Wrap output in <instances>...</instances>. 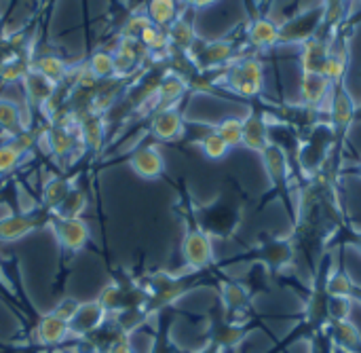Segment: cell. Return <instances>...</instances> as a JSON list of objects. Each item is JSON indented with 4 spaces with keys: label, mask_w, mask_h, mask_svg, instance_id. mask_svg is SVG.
<instances>
[{
    "label": "cell",
    "mask_w": 361,
    "mask_h": 353,
    "mask_svg": "<svg viewBox=\"0 0 361 353\" xmlns=\"http://www.w3.org/2000/svg\"><path fill=\"white\" fill-rule=\"evenodd\" d=\"M328 104H330L328 106V114H330L328 123H330V127L334 131V157L341 161L343 152H345V144H347L349 131H351V127L355 123L357 104H355L353 95L347 91L345 83L332 87Z\"/></svg>",
    "instance_id": "obj_1"
},
{
    "label": "cell",
    "mask_w": 361,
    "mask_h": 353,
    "mask_svg": "<svg viewBox=\"0 0 361 353\" xmlns=\"http://www.w3.org/2000/svg\"><path fill=\"white\" fill-rule=\"evenodd\" d=\"M220 83L241 97L256 100L264 89V64L254 57L237 59L231 66H224Z\"/></svg>",
    "instance_id": "obj_2"
},
{
    "label": "cell",
    "mask_w": 361,
    "mask_h": 353,
    "mask_svg": "<svg viewBox=\"0 0 361 353\" xmlns=\"http://www.w3.org/2000/svg\"><path fill=\"white\" fill-rule=\"evenodd\" d=\"M262 163H264V169L271 178V184H273V193L275 197H279V201L286 205V210L290 212L292 220L296 218V203L292 201V180H290V159L286 155V150L279 146V144H269L262 152Z\"/></svg>",
    "instance_id": "obj_3"
},
{
    "label": "cell",
    "mask_w": 361,
    "mask_h": 353,
    "mask_svg": "<svg viewBox=\"0 0 361 353\" xmlns=\"http://www.w3.org/2000/svg\"><path fill=\"white\" fill-rule=\"evenodd\" d=\"M324 17H326V6L324 0L315 6H307L294 15H290L283 23L279 25V44H302L309 38H313L322 25H324Z\"/></svg>",
    "instance_id": "obj_4"
},
{
    "label": "cell",
    "mask_w": 361,
    "mask_h": 353,
    "mask_svg": "<svg viewBox=\"0 0 361 353\" xmlns=\"http://www.w3.org/2000/svg\"><path fill=\"white\" fill-rule=\"evenodd\" d=\"M254 258L273 275L296 269V248L290 235L288 237H275V235L260 237L258 246L254 248Z\"/></svg>",
    "instance_id": "obj_5"
},
{
    "label": "cell",
    "mask_w": 361,
    "mask_h": 353,
    "mask_svg": "<svg viewBox=\"0 0 361 353\" xmlns=\"http://www.w3.org/2000/svg\"><path fill=\"white\" fill-rule=\"evenodd\" d=\"M182 256L192 271H203L214 263L212 237L203 229H190L182 241Z\"/></svg>",
    "instance_id": "obj_6"
},
{
    "label": "cell",
    "mask_w": 361,
    "mask_h": 353,
    "mask_svg": "<svg viewBox=\"0 0 361 353\" xmlns=\"http://www.w3.org/2000/svg\"><path fill=\"white\" fill-rule=\"evenodd\" d=\"M212 328H209V343L218 345L222 352L224 349H235L241 341H245V337L250 335V326L233 322L226 318L224 309L220 307V316L209 320Z\"/></svg>",
    "instance_id": "obj_7"
},
{
    "label": "cell",
    "mask_w": 361,
    "mask_h": 353,
    "mask_svg": "<svg viewBox=\"0 0 361 353\" xmlns=\"http://www.w3.org/2000/svg\"><path fill=\"white\" fill-rule=\"evenodd\" d=\"M53 231H55V237H57L59 246L63 250H68V252H78L89 241V227L80 218H61V216H55Z\"/></svg>",
    "instance_id": "obj_8"
},
{
    "label": "cell",
    "mask_w": 361,
    "mask_h": 353,
    "mask_svg": "<svg viewBox=\"0 0 361 353\" xmlns=\"http://www.w3.org/2000/svg\"><path fill=\"white\" fill-rule=\"evenodd\" d=\"M330 93H332V85L324 74H319V72H302L300 95H302L305 108L319 112L324 108V104L330 100Z\"/></svg>",
    "instance_id": "obj_9"
},
{
    "label": "cell",
    "mask_w": 361,
    "mask_h": 353,
    "mask_svg": "<svg viewBox=\"0 0 361 353\" xmlns=\"http://www.w3.org/2000/svg\"><path fill=\"white\" fill-rule=\"evenodd\" d=\"M241 220V203H216L214 208H209V212L203 218L205 225V233H220V235H228L235 231V227Z\"/></svg>",
    "instance_id": "obj_10"
},
{
    "label": "cell",
    "mask_w": 361,
    "mask_h": 353,
    "mask_svg": "<svg viewBox=\"0 0 361 353\" xmlns=\"http://www.w3.org/2000/svg\"><path fill=\"white\" fill-rule=\"evenodd\" d=\"M271 144V119L262 110H252L243 119V146L262 152Z\"/></svg>",
    "instance_id": "obj_11"
},
{
    "label": "cell",
    "mask_w": 361,
    "mask_h": 353,
    "mask_svg": "<svg viewBox=\"0 0 361 353\" xmlns=\"http://www.w3.org/2000/svg\"><path fill=\"white\" fill-rule=\"evenodd\" d=\"M330 40L332 36H326L322 32H317L313 38H309L307 42L300 44V66L302 72H324L328 53H330Z\"/></svg>",
    "instance_id": "obj_12"
},
{
    "label": "cell",
    "mask_w": 361,
    "mask_h": 353,
    "mask_svg": "<svg viewBox=\"0 0 361 353\" xmlns=\"http://www.w3.org/2000/svg\"><path fill=\"white\" fill-rule=\"evenodd\" d=\"M245 36L256 49H275L279 44V25L264 15H254L245 28Z\"/></svg>",
    "instance_id": "obj_13"
},
{
    "label": "cell",
    "mask_w": 361,
    "mask_h": 353,
    "mask_svg": "<svg viewBox=\"0 0 361 353\" xmlns=\"http://www.w3.org/2000/svg\"><path fill=\"white\" fill-rule=\"evenodd\" d=\"M324 330L328 333V337H330L334 347L351 353H361V333L351 320L328 322Z\"/></svg>",
    "instance_id": "obj_14"
},
{
    "label": "cell",
    "mask_w": 361,
    "mask_h": 353,
    "mask_svg": "<svg viewBox=\"0 0 361 353\" xmlns=\"http://www.w3.org/2000/svg\"><path fill=\"white\" fill-rule=\"evenodd\" d=\"M106 311L99 307V303H85V305H78L74 318L70 320V333L72 335H78V337H87L91 333H95L106 320Z\"/></svg>",
    "instance_id": "obj_15"
},
{
    "label": "cell",
    "mask_w": 361,
    "mask_h": 353,
    "mask_svg": "<svg viewBox=\"0 0 361 353\" xmlns=\"http://www.w3.org/2000/svg\"><path fill=\"white\" fill-rule=\"evenodd\" d=\"M129 165L144 180L159 178L163 174V169H165V161H163L159 148H154V146H144V148L135 150L131 161H129Z\"/></svg>",
    "instance_id": "obj_16"
},
{
    "label": "cell",
    "mask_w": 361,
    "mask_h": 353,
    "mask_svg": "<svg viewBox=\"0 0 361 353\" xmlns=\"http://www.w3.org/2000/svg\"><path fill=\"white\" fill-rule=\"evenodd\" d=\"M237 53L235 42L231 40H216L205 44L199 53H197V61L201 68H216V66H224L228 64Z\"/></svg>",
    "instance_id": "obj_17"
},
{
    "label": "cell",
    "mask_w": 361,
    "mask_h": 353,
    "mask_svg": "<svg viewBox=\"0 0 361 353\" xmlns=\"http://www.w3.org/2000/svg\"><path fill=\"white\" fill-rule=\"evenodd\" d=\"M152 133L161 140H176L184 133V119L176 108L159 110L152 119Z\"/></svg>",
    "instance_id": "obj_18"
},
{
    "label": "cell",
    "mask_w": 361,
    "mask_h": 353,
    "mask_svg": "<svg viewBox=\"0 0 361 353\" xmlns=\"http://www.w3.org/2000/svg\"><path fill=\"white\" fill-rule=\"evenodd\" d=\"M70 335H72V333H70V324H68L66 320L57 318L53 311L47 313V316L40 320V324H38V339H40L42 345H51V347H53V345H59V343H63Z\"/></svg>",
    "instance_id": "obj_19"
},
{
    "label": "cell",
    "mask_w": 361,
    "mask_h": 353,
    "mask_svg": "<svg viewBox=\"0 0 361 353\" xmlns=\"http://www.w3.org/2000/svg\"><path fill=\"white\" fill-rule=\"evenodd\" d=\"M40 225L38 218L34 216H8L4 220H0V239H19L23 235H27L30 231H34Z\"/></svg>",
    "instance_id": "obj_20"
},
{
    "label": "cell",
    "mask_w": 361,
    "mask_h": 353,
    "mask_svg": "<svg viewBox=\"0 0 361 353\" xmlns=\"http://www.w3.org/2000/svg\"><path fill=\"white\" fill-rule=\"evenodd\" d=\"M167 38H169L171 47L188 51L195 44V28L184 17H176V21L167 30Z\"/></svg>",
    "instance_id": "obj_21"
},
{
    "label": "cell",
    "mask_w": 361,
    "mask_h": 353,
    "mask_svg": "<svg viewBox=\"0 0 361 353\" xmlns=\"http://www.w3.org/2000/svg\"><path fill=\"white\" fill-rule=\"evenodd\" d=\"M176 13H178L176 0H150V4H148V19L157 28L171 25L178 17Z\"/></svg>",
    "instance_id": "obj_22"
},
{
    "label": "cell",
    "mask_w": 361,
    "mask_h": 353,
    "mask_svg": "<svg viewBox=\"0 0 361 353\" xmlns=\"http://www.w3.org/2000/svg\"><path fill=\"white\" fill-rule=\"evenodd\" d=\"M184 91H186V83H184L182 78H178V76L165 78L163 83H159V87H157V91H154V95H157V100H159V108H161V110L169 108V104L176 102L178 97H182Z\"/></svg>",
    "instance_id": "obj_23"
},
{
    "label": "cell",
    "mask_w": 361,
    "mask_h": 353,
    "mask_svg": "<svg viewBox=\"0 0 361 353\" xmlns=\"http://www.w3.org/2000/svg\"><path fill=\"white\" fill-rule=\"evenodd\" d=\"M353 286H355V282L351 280V275L345 271V267L341 263H338V267L334 271H330L328 282H326V290H328L330 297H347L349 299Z\"/></svg>",
    "instance_id": "obj_24"
},
{
    "label": "cell",
    "mask_w": 361,
    "mask_h": 353,
    "mask_svg": "<svg viewBox=\"0 0 361 353\" xmlns=\"http://www.w3.org/2000/svg\"><path fill=\"white\" fill-rule=\"evenodd\" d=\"M85 208H87V197H85V193L78 191V189H70L68 195H66V199L61 201V205H59L55 212H57V216H61V218H78V216L85 212Z\"/></svg>",
    "instance_id": "obj_25"
},
{
    "label": "cell",
    "mask_w": 361,
    "mask_h": 353,
    "mask_svg": "<svg viewBox=\"0 0 361 353\" xmlns=\"http://www.w3.org/2000/svg\"><path fill=\"white\" fill-rule=\"evenodd\" d=\"M216 133L228 144V148H235V146L243 144V119H235V116L224 119L216 127Z\"/></svg>",
    "instance_id": "obj_26"
},
{
    "label": "cell",
    "mask_w": 361,
    "mask_h": 353,
    "mask_svg": "<svg viewBox=\"0 0 361 353\" xmlns=\"http://www.w3.org/2000/svg\"><path fill=\"white\" fill-rule=\"evenodd\" d=\"M36 72L42 74L47 80H51L55 85L66 76V64L55 55H47V57H40L36 61Z\"/></svg>",
    "instance_id": "obj_27"
},
{
    "label": "cell",
    "mask_w": 361,
    "mask_h": 353,
    "mask_svg": "<svg viewBox=\"0 0 361 353\" xmlns=\"http://www.w3.org/2000/svg\"><path fill=\"white\" fill-rule=\"evenodd\" d=\"M68 191H70L68 180H63V178H53L51 182H47L44 193H42L44 205H47L49 210H57V208L61 205V201L66 199Z\"/></svg>",
    "instance_id": "obj_28"
},
{
    "label": "cell",
    "mask_w": 361,
    "mask_h": 353,
    "mask_svg": "<svg viewBox=\"0 0 361 353\" xmlns=\"http://www.w3.org/2000/svg\"><path fill=\"white\" fill-rule=\"evenodd\" d=\"M47 144H49V150L53 155H68L72 150V133L66 129V127H53L47 136Z\"/></svg>",
    "instance_id": "obj_29"
},
{
    "label": "cell",
    "mask_w": 361,
    "mask_h": 353,
    "mask_svg": "<svg viewBox=\"0 0 361 353\" xmlns=\"http://www.w3.org/2000/svg\"><path fill=\"white\" fill-rule=\"evenodd\" d=\"M25 85L30 91V97L36 102H47L53 93V83L47 80L42 74H25Z\"/></svg>",
    "instance_id": "obj_30"
},
{
    "label": "cell",
    "mask_w": 361,
    "mask_h": 353,
    "mask_svg": "<svg viewBox=\"0 0 361 353\" xmlns=\"http://www.w3.org/2000/svg\"><path fill=\"white\" fill-rule=\"evenodd\" d=\"M201 148H203L205 157H209V159H222L228 152V144L216 133V129H212L207 136H203Z\"/></svg>",
    "instance_id": "obj_31"
},
{
    "label": "cell",
    "mask_w": 361,
    "mask_h": 353,
    "mask_svg": "<svg viewBox=\"0 0 361 353\" xmlns=\"http://www.w3.org/2000/svg\"><path fill=\"white\" fill-rule=\"evenodd\" d=\"M80 133H82V140L89 148H97L99 142H102V121L99 116L91 114L89 119L82 121L80 125Z\"/></svg>",
    "instance_id": "obj_32"
},
{
    "label": "cell",
    "mask_w": 361,
    "mask_h": 353,
    "mask_svg": "<svg viewBox=\"0 0 361 353\" xmlns=\"http://www.w3.org/2000/svg\"><path fill=\"white\" fill-rule=\"evenodd\" d=\"M25 152L15 144V142H8V144H2L0 146V174H6L11 172L13 167H17V163L21 161Z\"/></svg>",
    "instance_id": "obj_33"
},
{
    "label": "cell",
    "mask_w": 361,
    "mask_h": 353,
    "mask_svg": "<svg viewBox=\"0 0 361 353\" xmlns=\"http://www.w3.org/2000/svg\"><path fill=\"white\" fill-rule=\"evenodd\" d=\"M89 70H91L97 78H106V76H110V74L116 72V68H114V57H112L110 53H106V51H99V53H95V55L91 57Z\"/></svg>",
    "instance_id": "obj_34"
},
{
    "label": "cell",
    "mask_w": 361,
    "mask_h": 353,
    "mask_svg": "<svg viewBox=\"0 0 361 353\" xmlns=\"http://www.w3.org/2000/svg\"><path fill=\"white\" fill-rule=\"evenodd\" d=\"M351 309H353L351 299H347V297H330V303H328V322L349 320Z\"/></svg>",
    "instance_id": "obj_35"
},
{
    "label": "cell",
    "mask_w": 361,
    "mask_h": 353,
    "mask_svg": "<svg viewBox=\"0 0 361 353\" xmlns=\"http://www.w3.org/2000/svg\"><path fill=\"white\" fill-rule=\"evenodd\" d=\"M21 123L19 108L13 102L0 100V127L2 129H17Z\"/></svg>",
    "instance_id": "obj_36"
},
{
    "label": "cell",
    "mask_w": 361,
    "mask_h": 353,
    "mask_svg": "<svg viewBox=\"0 0 361 353\" xmlns=\"http://www.w3.org/2000/svg\"><path fill=\"white\" fill-rule=\"evenodd\" d=\"M309 339V353H332L334 352V345L328 337V333L322 328L313 335L307 337Z\"/></svg>",
    "instance_id": "obj_37"
},
{
    "label": "cell",
    "mask_w": 361,
    "mask_h": 353,
    "mask_svg": "<svg viewBox=\"0 0 361 353\" xmlns=\"http://www.w3.org/2000/svg\"><path fill=\"white\" fill-rule=\"evenodd\" d=\"M148 25H152V21H150L148 17H131L129 23L123 28V36L137 38V36H142V32H144Z\"/></svg>",
    "instance_id": "obj_38"
},
{
    "label": "cell",
    "mask_w": 361,
    "mask_h": 353,
    "mask_svg": "<svg viewBox=\"0 0 361 353\" xmlns=\"http://www.w3.org/2000/svg\"><path fill=\"white\" fill-rule=\"evenodd\" d=\"M76 309H78V303H74V301H63V303H59V305L53 309V313H55L57 318H61V320H66V322L70 324V320L74 318Z\"/></svg>",
    "instance_id": "obj_39"
},
{
    "label": "cell",
    "mask_w": 361,
    "mask_h": 353,
    "mask_svg": "<svg viewBox=\"0 0 361 353\" xmlns=\"http://www.w3.org/2000/svg\"><path fill=\"white\" fill-rule=\"evenodd\" d=\"M341 241L343 244H349V246H353V248H357L361 252V231L357 229H351V227H343V235H341Z\"/></svg>",
    "instance_id": "obj_40"
},
{
    "label": "cell",
    "mask_w": 361,
    "mask_h": 353,
    "mask_svg": "<svg viewBox=\"0 0 361 353\" xmlns=\"http://www.w3.org/2000/svg\"><path fill=\"white\" fill-rule=\"evenodd\" d=\"M106 353H133V347H131V343H129L127 337H121L118 341H114V343L108 347V352Z\"/></svg>",
    "instance_id": "obj_41"
},
{
    "label": "cell",
    "mask_w": 361,
    "mask_h": 353,
    "mask_svg": "<svg viewBox=\"0 0 361 353\" xmlns=\"http://www.w3.org/2000/svg\"><path fill=\"white\" fill-rule=\"evenodd\" d=\"M21 76H25V68L19 66V64H13V66L2 74L4 80H15V78H21Z\"/></svg>",
    "instance_id": "obj_42"
},
{
    "label": "cell",
    "mask_w": 361,
    "mask_h": 353,
    "mask_svg": "<svg viewBox=\"0 0 361 353\" xmlns=\"http://www.w3.org/2000/svg\"><path fill=\"white\" fill-rule=\"evenodd\" d=\"M349 299H351V303H353V305H360L361 307V286L360 284H355V286H353V290H351Z\"/></svg>",
    "instance_id": "obj_43"
},
{
    "label": "cell",
    "mask_w": 361,
    "mask_h": 353,
    "mask_svg": "<svg viewBox=\"0 0 361 353\" xmlns=\"http://www.w3.org/2000/svg\"><path fill=\"white\" fill-rule=\"evenodd\" d=\"M201 353H222V349H220L218 345L209 343V345H207V347H205V349H203V352H201Z\"/></svg>",
    "instance_id": "obj_44"
},
{
    "label": "cell",
    "mask_w": 361,
    "mask_h": 353,
    "mask_svg": "<svg viewBox=\"0 0 361 353\" xmlns=\"http://www.w3.org/2000/svg\"><path fill=\"white\" fill-rule=\"evenodd\" d=\"M218 0H195V6H207V4H214Z\"/></svg>",
    "instance_id": "obj_45"
},
{
    "label": "cell",
    "mask_w": 361,
    "mask_h": 353,
    "mask_svg": "<svg viewBox=\"0 0 361 353\" xmlns=\"http://www.w3.org/2000/svg\"><path fill=\"white\" fill-rule=\"evenodd\" d=\"M353 172H355V174H357V176H360V178H361V159H360V161H357V165L353 167Z\"/></svg>",
    "instance_id": "obj_46"
},
{
    "label": "cell",
    "mask_w": 361,
    "mask_h": 353,
    "mask_svg": "<svg viewBox=\"0 0 361 353\" xmlns=\"http://www.w3.org/2000/svg\"><path fill=\"white\" fill-rule=\"evenodd\" d=\"M355 121H361V106H357V110H355Z\"/></svg>",
    "instance_id": "obj_47"
},
{
    "label": "cell",
    "mask_w": 361,
    "mask_h": 353,
    "mask_svg": "<svg viewBox=\"0 0 361 353\" xmlns=\"http://www.w3.org/2000/svg\"><path fill=\"white\" fill-rule=\"evenodd\" d=\"M332 353H351V352H345V349H338V347H334V352Z\"/></svg>",
    "instance_id": "obj_48"
}]
</instances>
